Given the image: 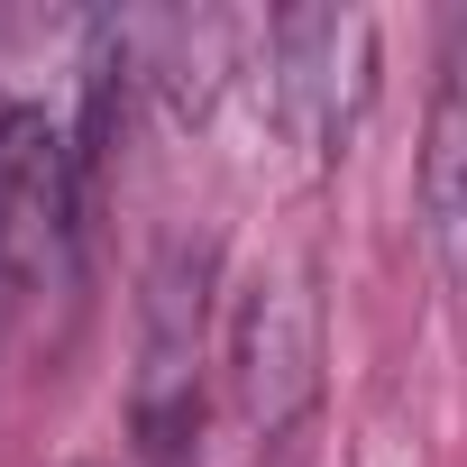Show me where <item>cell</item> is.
<instances>
[{"label": "cell", "mask_w": 467, "mask_h": 467, "mask_svg": "<svg viewBox=\"0 0 467 467\" xmlns=\"http://www.w3.org/2000/svg\"><path fill=\"white\" fill-rule=\"evenodd\" d=\"M367 56H376V37L348 10H294L266 28V110L303 156H330L358 129V110L376 92Z\"/></svg>", "instance_id": "1"}, {"label": "cell", "mask_w": 467, "mask_h": 467, "mask_svg": "<svg viewBox=\"0 0 467 467\" xmlns=\"http://www.w3.org/2000/svg\"><path fill=\"white\" fill-rule=\"evenodd\" d=\"M0 275L19 294L74 285V147L47 110H10L0 138Z\"/></svg>", "instance_id": "2"}, {"label": "cell", "mask_w": 467, "mask_h": 467, "mask_svg": "<svg viewBox=\"0 0 467 467\" xmlns=\"http://www.w3.org/2000/svg\"><path fill=\"white\" fill-rule=\"evenodd\" d=\"M229 385H239V412L257 440H285L312 394H321V312L303 275H266L239 303V330H229Z\"/></svg>", "instance_id": "3"}, {"label": "cell", "mask_w": 467, "mask_h": 467, "mask_svg": "<svg viewBox=\"0 0 467 467\" xmlns=\"http://www.w3.org/2000/svg\"><path fill=\"white\" fill-rule=\"evenodd\" d=\"M202 257H174L147 294V367H138V440L156 467H183L192 440V376H202Z\"/></svg>", "instance_id": "4"}, {"label": "cell", "mask_w": 467, "mask_h": 467, "mask_svg": "<svg viewBox=\"0 0 467 467\" xmlns=\"http://www.w3.org/2000/svg\"><path fill=\"white\" fill-rule=\"evenodd\" d=\"M421 239H431L440 285L467 303V10L449 19L431 119H421Z\"/></svg>", "instance_id": "5"}, {"label": "cell", "mask_w": 467, "mask_h": 467, "mask_svg": "<svg viewBox=\"0 0 467 467\" xmlns=\"http://www.w3.org/2000/svg\"><path fill=\"white\" fill-rule=\"evenodd\" d=\"M65 467H101V458H65Z\"/></svg>", "instance_id": "6"}, {"label": "cell", "mask_w": 467, "mask_h": 467, "mask_svg": "<svg viewBox=\"0 0 467 467\" xmlns=\"http://www.w3.org/2000/svg\"><path fill=\"white\" fill-rule=\"evenodd\" d=\"M0 138H10V110H0Z\"/></svg>", "instance_id": "7"}]
</instances>
